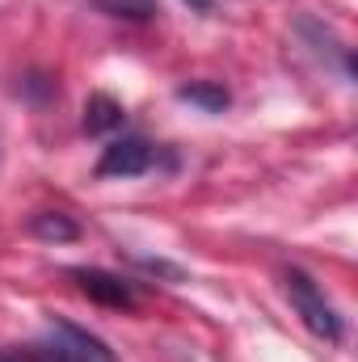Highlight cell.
Instances as JSON below:
<instances>
[{"label": "cell", "mask_w": 358, "mask_h": 362, "mask_svg": "<svg viewBox=\"0 0 358 362\" xmlns=\"http://www.w3.org/2000/svg\"><path fill=\"white\" fill-rule=\"evenodd\" d=\"M185 4H190V8H198V13H207V8H211L215 0H185Z\"/></svg>", "instance_id": "9"}, {"label": "cell", "mask_w": 358, "mask_h": 362, "mask_svg": "<svg viewBox=\"0 0 358 362\" xmlns=\"http://www.w3.org/2000/svg\"><path fill=\"white\" fill-rule=\"evenodd\" d=\"M0 362H64V358L38 337L34 346H8V350H0Z\"/></svg>", "instance_id": "8"}, {"label": "cell", "mask_w": 358, "mask_h": 362, "mask_svg": "<svg viewBox=\"0 0 358 362\" xmlns=\"http://www.w3.org/2000/svg\"><path fill=\"white\" fill-rule=\"evenodd\" d=\"M178 97H181V101H194V105H202L207 114H219V110L228 105V89H224V85H207V81L181 85Z\"/></svg>", "instance_id": "7"}, {"label": "cell", "mask_w": 358, "mask_h": 362, "mask_svg": "<svg viewBox=\"0 0 358 362\" xmlns=\"http://www.w3.org/2000/svg\"><path fill=\"white\" fill-rule=\"evenodd\" d=\"M156 160H161V148L156 144H148L144 135H122V139H114L101 152L97 177H144V173L156 169Z\"/></svg>", "instance_id": "2"}, {"label": "cell", "mask_w": 358, "mask_h": 362, "mask_svg": "<svg viewBox=\"0 0 358 362\" xmlns=\"http://www.w3.org/2000/svg\"><path fill=\"white\" fill-rule=\"evenodd\" d=\"M122 105L114 101V97H105V93H93L89 105H85V131L89 135H110V131H118L122 127Z\"/></svg>", "instance_id": "5"}, {"label": "cell", "mask_w": 358, "mask_h": 362, "mask_svg": "<svg viewBox=\"0 0 358 362\" xmlns=\"http://www.w3.org/2000/svg\"><path fill=\"white\" fill-rule=\"evenodd\" d=\"M287 299H291V308L299 312V320L321 337V341H342L346 337V325H342V316H337V308L325 299V291L312 282V274L304 270H287Z\"/></svg>", "instance_id": "1"}, {"label": "cell", "mask_w": 358, "mask_h": 362, "mask_svg": "<svg viewBox=\"0 0 358 362\" xmlns=\"http://www.w3.org/2000/svg\"><path fill=\"white\" fill-rule=\"evenodd\" d=\"M76 278V286L97 299V303H105V308H135V286L127 282V278H118V274H105V270H68Z\"/></svg>", "instance_id": "4"}, {"label": "cell", "mask_w": 358, "mask_h": 362, "mask_svg": "<svg viewBox=\"0 0 358 362\" xmlns=\"http://www.w3.org/2000/svg\"><path fill=\"white\" fill-rule=\"evenodd\" d=\"M30 232H34L38 240H76V236H81V228H76L64 211H42V215H34Z\"/></svg>", "instance_id": "6"}, {"label": "cell", "mask_w": 358, "mask_h": 362, "mask_svg": "<svg viewBox=\"0 0 358 362\" xmlns=\"http://www.w3.org/2000/svg\"><path fill=\"white\" fill-rule=\"evenodd\" d=\"M42 341H47L64 362H114L110 346H105L101 337H93L89 329H81V325H72V320H59V316L47 320Z\"/></svg>", "instance_id": "3"}]
</instances>
